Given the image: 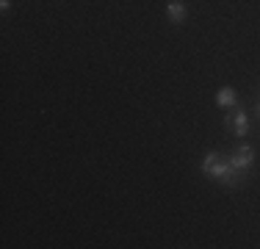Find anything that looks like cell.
<instances>
[{
  "label": "cell",
  "instance_id": "6da1fadb",
  "mask_svg": "<svg viewBox=\"0 0 260 249\" xmlns=\"http://www.w3.org/2000/svg\"><path fill=\"white\" fill-rule=\"evenodd\" d=\"M202 172H205L210 180L227 185V189H235V185L244 183V174H238L227 161H221L219 152H205V158H202Z\"/></svg>",
  "mask_w": 260,
  "mask_h": 249
},
{
  "label": "cell",
  "instance_id": "7a4b0ae2",
  "mask_svg": "<svg viewBox=\"0 0 260 249\" xmlns=\"http://www.w3.org/2000/svg\"><path fill=\"white\" fill-rule=\"evenodd\" d=\"M227 164H230L238 174H246V172L252 169V164H255V149H252L249 144H238V147L230 152Z\"/></svg>",
  "mask_w": 260,
  "mask_h": 249
},
{
  "label": "cell",
  "instance_id": "3957f363",
  "mask_svg": "<svg viewBox=\"0 0 260 249\" xmlns=\"http://www.w3.org/2000/svg\"><path fill=\"white\" fill-rule=\"evenodd\" d=\"M224 128L233 130L235 136H246L249 133V119H246V114L235 105V111H230V114L224 116Z\"/></svg>",
  "mask_w": 260,
  "mask_h": 249
},
{
  "label": "cell",
  "instance_id": "277c9868",
  "mask_svg": "<svg viewBox=\"0 0 260 249\" xmlns=\"http://www.w3.org/2000/svg\"><path fill=\"white\" fill-rule=\"evenodd\" d=\"M166 17H169V22L183 25L185 17H188V9H185L183 0H169V3H166Z\"/></svg>",
  "mask_w": 260,
  "mask_h": 249
},
{
  "label": "cell",
  "instance_id": "5b68a950",
  "mask_svg": "<svg viewBox=\"0 0 260 249\" xmlns=\"http://www.w3.org/2000/svg\"><path fill=\"white\" fill-rule=\"evenodd\" d=\"M216 105H219V108H235V105H238V97H235V91L230 89V86L219 89V95H216Z\"/></svg>",
  "mask_w": 260,
  "mask_h": 249
},
{
  "label": "cell",
  "instance_id": "8992f818",
  "mask_svg": "<svg viewBox=\"0 0 260 249\" xmlns=\"http://www.w3.org/2000/svg\"><path fill=\"white\" fill-rule=\"evenodd\" d=\"M9 6H11V0H0V9L3 11H9Z\"/></svg>",
  "mask_w": 260,
  "mask_h": 249
},
{
  "label": "cell",
  "instance_id": "52a82bcc",
  "mask_svg": "<svg viewBox=\"0 0 260 249\" xmlns=\"http://www.w3.org/2000/svg\"><path fill=\"white\" fill-rule=\"evenodd\" d=\"M255 111H257V119H260V103H257V105H255Z\"/></svg>",
  "mask_w": 260,
  "mask_h": 249
}]
</instances>
